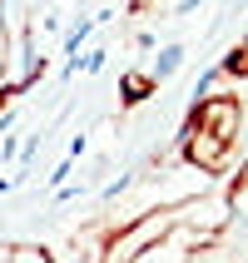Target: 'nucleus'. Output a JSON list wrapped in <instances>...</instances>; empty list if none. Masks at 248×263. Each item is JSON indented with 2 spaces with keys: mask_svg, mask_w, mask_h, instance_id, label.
I'll return each mask as SVG.
<instances>
[{
  "mask_svg": "<svg viewBox=\"0 0 248 263\" xmlns=\"http://www.w3.org/2000/svg\"><path fill=\"white\" fill-rule=\"evenodd\" d=\"M238 119H243V104L234 95H208V100H199L189 129H184V159L194 169H219L228 144H234V134H238Z\"/></svg>",
  "mask_w": 248,
  "mask_h": 263,
  "instance_id": "nucleus-1",
  "label": "nucleus"
},
{
  "mask_svg": "<svg viewBox=\"0 0 248 263\" xmlns=\"http://www.w3.org/2000/svg\"><path fill=\"white\" fill-rule=\"evenodd\" d=\"M189 258H194V243H189L184 234H174V238H169V234H159L154 243H149V249H139V253H134L129 263H189Z\"/></svg>",
  "mask_w": 248,
  "mask_h": 263,
  "instance_id": "nucleus-2",
  "label": "nucleus"
},
{
  "mask_svg": "<svg viewBox=\"0 0 248 263\" xmlns=\"http://www.w3.org/2000/svg\"><path fill=\"white\" fill-rule=\"evenodd\" d=\"M179 65H184V45H164L159 55H154V65H149V80L164 85L169 74H179Z\"/></svg>",
  "mask_w": 248,
  "mask_h": 263,
  "instance_id": "nucleus-3",
  "label": "nucleus"
},
{
  "mask_svg": "<svg viewBox=\"0 0 248 263\" xmlns=\"http://www.w3.org/2000/svg\"><path fill=\"white\" fill-rule=\"evenodd\" d=\"M149 89H154V80H149V74H124V80H119V95H124V104L149 100Z\"/></svg>",
  "mask_w": 248,
  "mask_h": 263,
  "instance_id": "nucleus-4",
  "label": "nucleus"
},
{
  "mask_svg": "<svg viewBox=\"0 0 248 263\" xmlns=\"http://www.w3.org/2000/svg\"><path fill=\"white\" fill-rule=\"evenodd\" d=\"M223 70H228V74H243V70H248V35H243V45L234 50V60H228Z\"/></svg>",
  "mask_w": 248,
  "mask_h": 263,
  "instance_id": "nucleus-5",
  "label": "nucleus"
},
{
  "mask_svg": "<svg viewBox=\"0 0 248 263\" xmlns=\"http://www.w3.org/2000/svg\"><path fill=\"white\" fill-rule=\"evenodd\" d=\"M10 263H50V258H45L40 249H15V253H10Z\"/></svg>",
  "mask_w": 248,
  "mask_h": 263,
  "instance_id": "nucleus-6",
  "label": "nucleus"
},
{
  "mask_svg": "<svg viewBox=\"0 0 248 263\" xmlns=\"http://www.w3.org/2000/svg\"><path fill=\"white\" fill-rule=\"evenodd\" d=\"M0 263H10V253H0Z\"/></svg>",
  "mask_w": 248,
  "mask_h": 263,
  "instance_id": "nucleus-7",
  "label": "nucleus"
},
{
  "mask_svg": "<svg viewBox=\"0 0 248 263\" xmlns=\"http://www.w3.org/2000/svg\"><path fill=\"white\" fill-rule=\"evenodd\" d=\"M0 50H5V40H0Z\"/></svg>",
  "mask_w": 248,
  "mask_h": 263,
  "instance_id": "nucleus-8",
  "label": "nucleus"
}]
</instances>
